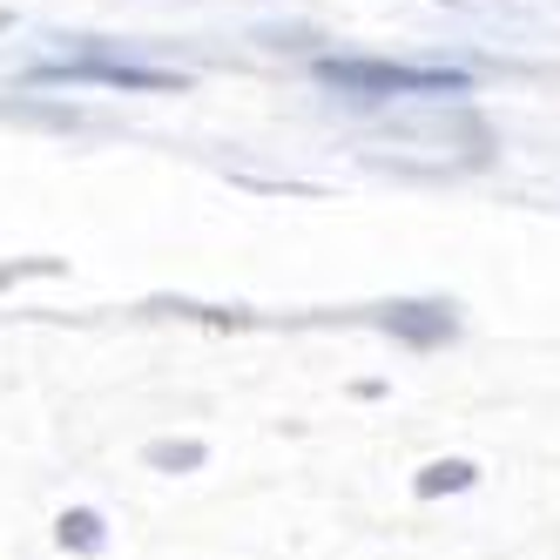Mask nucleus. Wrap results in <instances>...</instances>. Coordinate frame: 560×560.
I'll use <instances>...</instances> for the list:
<instances>
[{"instance_id":"f257e3e1","label":"nucleus","mask_w":560,"mask_h":560,"mask_svg":"<svg viewBox=\"0 0 560 560\" xmlns=\"http://www.w3.org/2000/svg\"><path fill=\"white\" fill-rule=\"evenodd\" d=\"M338 95H459L466 74L459 68H406V61H325L317 68Z\"/></svg>"},{"instance_id":"f03ea898","label":"nucleus","mask_w":560,"mask_h":560,"mask_svg":"<svg viewBox=\"0 0 560 560\" xmlns=\"http://www.w3.org/2000/svg\"><path fill=\"white\" fill-rule=\"evenodd\" d=\"M48 82H102V89H170V74L129 68V61H61L48 68Z\"/></svg>"}]
</instances>
